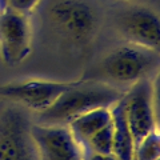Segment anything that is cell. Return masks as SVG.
<instances>
[{"mask_svg": "<svg viewBox=\"0 0 160 160\" xmlns=\"http://www.w3.org/2000/svg\"><path fill=\"white\" fill-rule=\"evenodd\" d=\"M159 51L126 42L108 51L84 71L80 80L131 86L142 79H153L159 72Z\"/></svg>", "mask_w": 160, "mask_h": 160, "instance_id": "cell-1", "label": "cell"}, {"mask_svg": "<svg viewBox=\"0 0 160 160\" xmlns=\"http://www.w3.org/2000/svg\"><path fill=\"white\" fill-rule=\"evenodd\" d=\"M126 89L107 83L78 80L47 109L38 113V122L48 126H68L76 118L96 108H111Z\"/></svg>", "mask_w": 160, "mask_h": 160, "instance_id": "cell-2", "label": "cell"}, {"mask_svg": "<svg viewBox=\"0 0 160 160\" xmlns=\"http://www.w3.org/2000/svg\"><path fill=\"white\" fill-rule=\"evenodd\" d=\"M47 16L59 36L78 47L91 43L100 27L99 12L87 0H56Z\"/></svg>", "mask_w": 160, "mask_h": 160, "instance_id": "cell-3", "label": "cell"}, {"mask_svg": "<svg viewBox=\"0 0 160 160\" xmlns=\"http://www.w3.org/2000/svg\"><path fill=\"white\" fill-rule=\"evenodd\" d=\"M27 109L16 104L0 112V160H38Z\"/></svg>", "mask_w": 160, "mask_h": 160, "instance_id": "cell-4", "label": "cell"}, {"mask_svg": "<svg viewBox=\"0 0 160 160\" xmlns=\"http://www.w3.org/2000/svg\"><path fill=\"white\" fill-rule=\"evenodd\" d=\"M122 100L133 146H138L148 133L158 128L153 102V79H142L131 84L124 91Z\"/></svg>", "mask_w": 160, "mask_h": 160, "instance_id": "cell-5", "label": "cell"}, {"mask_svg": "<svg viewBox=\"0 0 160 160\" xmlns=\"http://www.w3.org/2000/svg\"><path fill=\"white\" fill-rule=\"evenodd\" d=\"M115 27L126 42L159 51L160 22L155 9L142 4L129 6L116 13Z\"/></svg>", "mask_w": 160, "mask_h": 160, "instance_id": "cell-6", "label": "cell"}, {"mask_svg": "<svg viewBox=\"0 0 160 160\" xmlns=\"http://www.w3.org/2000/svg\"><path fill=\"white\" fill-rule=\"evenodd\" d=\"M31 39L28 15L9 8L0 12V56L6 66L15 67L27 59Z\"/></svg>", "mask_w": 160, "mask_h": 160, "instance_id": "cell-7", "label": "cell"}, {"mask_svg": "<svg viewBox=\"0 0 160 160\" xmlns=\"http://www.w3.org/2000/svg\"><path fill=\"white\" fill-rule=\"evenodd\" d=\"M75 82H46L27 80L22 83H11L0 86V98L8 99L15 104L42 112L47 109L64 91L73 86Z\"/></svg>", "mask_w": 160, "mask_h": 160, "instance_id": "cell-8", "label": "cell"}, {"mask_svg": "<svg viewBox=\"0 0 160 160\" xmlns=\"http://www.w3.org/2000/svg\"><path fill=\"white\" fill-rule=\"evenodd\" d=\"M38 160H84L83 149L67 126L32 123Z\"/></svg>", "mask_w": 160, "mask_h": 160, "instance_id": "cell-9", "label": "cell"}, {"mask_svg": "<svg viewBox=\"0 0 160 160\" xmlns=\"http://www.w3.org/2000/svg\"><path fill=\"white\" fill-rule=\"evenodd\" d=\"M123 98V96H122ZM113 124V149L112 153L118 160H133V139L129 132L127 119L124 115L123 100L120 99L109 108Z\"/></svg>", "mask_w": 160, "mask_h": 160, "instance_id": "cell-10", "label": "cell"}, {"mask_svg": "<svg viewBox=\"0 0 160 160\" xmlns=\"http://www.w3.org/2000/svg\"><path fill=\"white\" fill-rule=\"evenodd\" d=\"M112 122V115L109 108H96L82 116L76 118L68 124V128L80 147H84L88 139L96 133L99 129L106 127Z\"/></svg>", "mask_w": 160, "mask_h": 160, "instance_id": "cell-11", "label": "cell"}, {"mask_svg": "<svg viewBox=\"0 0 160 160\" xmlns=\"http://www.w3.org/2000/svg\"><path fill=\"white\" fill-rule=\"evenodd\" d=\"M82 149H88V151L96 152V153H112L113 149V124L112 122L107 124L106 127L92 135L86 143V146L82 147Z\"/></svg>", "mask_w": 160, "mask_h": 160, "instance_id": "cell-12", "label": "cell"}, {"mask_svg": "<svg viewBox=\"0 0 160 160\" xmlns=\"http://www.w3.org/2000/svg\"><path fill=\"white\" fill-rule=\"evenodd\" d=\"M133 160H160V136L158 128L135 146Z\"/></svg>", "mask_w": 160, "mask_h": 160, "instance_id": "cell-13", "label": "cell"}, {"mask_svg": "<svg viewBox=\"0 0 160 160\" xmlns=\"http://www.w3.org/2000/svg\"><path fill=\"white\" fill-rule=\"evenodd\" d=\"M39 2L40 0H7V8L29 15L39 4Z\"/></svg>", "mask_w": 160, "mask_h": 160, "instance_id": "cell-14", "label": "cell"}, {"mask_svg": "<svg viewBox=\"0 0 160 160\" xmlns=\"http://www.w3.org/2000/svg\"><path fill=\"white\" fill-rule=\"evenodd\" d=\"M83 156L84 160H118L113 153H96L88 149L83 151Z\"/></svg>", "mask_w": 160, "mask_h": 160, "instance_id": "cell-15", "label": "cell"}, {"mask_svg": "<svg viewBox=\"0 0 160 160\" xmlns=\"http://www.w3.org/2000/svg\"><path fill=\"white\" fill-rule=\"evenodd\" d=\"M7 8V0H0V12H3Z\"/></svg>", "mask_w": 160, "mask_h": 160, "instance_id": "cell-16", "label": "cell"}, {"mask_svg": "<svg viewBox=\"0 0 160 160\" xmlns=\"http://www.w3.org/2000/svg\"><path fill=\"white\" fill-rule=\"evenodd\" d=\"M122 2H135V0H122Z\"/></svg>", "mask_w": 160, "mask_h": 160, "instance_id": "cell-17", "label": "cell"}]
</instances>
